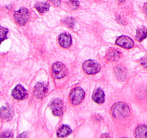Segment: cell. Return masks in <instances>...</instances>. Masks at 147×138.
<instances>
[{
  "label": "cell",
  "instance_id": "obj_23",
  "mask_svg": "<svg viewBox=\"0 0 147 138\" xmlns=\"http://www.w3.org/2000/svg\"><path fill=\"white\" fill-rule=\"evenodd\" d=\"M139 62H140V64L144 68L147 69V57H143V58H142L139 60Z\"/></svg>",
  "mask_w": 147,
  "mask_h": 138
},
{
  "label": "cell",
  "instance_id": "obj_2",
  "mask_svg": "<svg viewBox=\"0 0 147 138\" xmlns=\"http://www.w3.org/2000/svg\"><path fill=\"white\" fill-rule=\"evenodd\" d=\"M15 22L19 25H24L30 18L29 10L25 7H22L18 11L15 12L14 14Z\"/></svg>",
  "mask_w": 147,
  "mask_h": 138
},
{
  "label": "cell",
  "instance_id": "obj_14",
  "mask_svg": "<svg viewBox=\"0 0 147 138\" xmlns=\"http://www.w3.org/2000/svg\"><path fill=\"white\" fill-rule=\"evenodd\" d=\"M135 137L136 138H147V126L140 125L135 130Z\"/></svg>",
  "mask_w": 147,
  "mask_h": 138
},
{
  "label": "cell",
  "instance_id": "obj_25",
  "mask_svg": "<svg viewBox=\"0 0 147 138\" xmlns=\"http://www.w3.org/2000/svg\"><path fill=\"white\" fill-rule=\"evenodd\" d=\"M27 133L26 132H23V133L20 134L17 138H27Z\"/></svg>",
  "mask_w": 147,
  "mask_h": 138
},
{
  "label": "cell",
  "instance_id": "obj_13",
  "mask_svg": "<svg viewBox=\"0 0 147 138\" xmlns=\"http://www.w3.org/2000/svg\"><path fill=\"white\" fill-rule=\"evenodd\" d=\"M72 132V129L67 125H62L57 131V136L60 138H64L68 136Z\"/></svg>",
  "mask_w": 147,
  "mask_h": 138
},
{
  "label": "cell",
  "instance_id": "obj_24",
  "mask_svg": "<svg viewBox=\"0 0 147 138\" xmlns=\"http://www.w3.org/2000/svg\"><path fill=\"white\" fill-rule=\"evenodd\" d=\"M48 1L52 3L55 7H58L60 5V0H48Z\"/></svg>",
  "mask_w": 147,
  "mask_h": 138
},
{
  "label": "cell",
  "instance_id": "obj_20",
  "mask_svg": "<svg viewBox=\"0 0 147 138\" xmlns=\"http://www.w3.org/2000/svg\"><path fill=\"white\" fill-rule=\"evenodd\" d=\"M13 137V133L11 131L7 130L2 132L1 135V138H12Z\"/></svg>",
  "mask_w": 147,
  "mask_h": 138
},
{
  "label": "cell",
  "instance_id": "obj_12",
  "mask_svg": "<svg viewBox=\"0 0 147 138\" xmlns=\"http://www.w3.org/2000/svg\"><path fill=\"white\" fill-rule=\"evenodd\" d=\"M93 100L98 104H102L105 101V94L101 89H98L93 94Z\"/></svg>",
  "mask_w": 147,
  "mask_h": 138
},
{
  "label": "cell",
  "instance_id": "obj_15",
  "mask_svg": "<svg viewBox=\"0 0 147 138\" xmlns=\"http://www.w3.org/2000/svg\"><path fill=\"white\" fill-rule=\"evenodd\" d=\"M121 57V53L115 49H111L106 55V58L110 61H116Z\"/></svg>",
  "mask_w": 147,
  "mask_h": 138
},
{
  "label": "cell",
  "instance_id": "obj_7",
  "mask_svg": "<svg viewBox=\"0 0 147 138\" xmlns=\"http://www.w3.org/2000/svg\"><path fill=\"white\" fill-rule=\"evenodd\" d=\"M11 96L17 100H23L27 96V91L21 85H17L11 91Z\"/></svg>",
  "mask_w": 147,
  "mask_h": 138
},
{
  "label": "cell",
  "instance_id": "obj_10",
  "mask_svg": "<svg viewBox=\"0 0 147 138\" xmlns=\"http://www.w3.org/2000/svg\"><path fill=\"white\" fill-rule=\"evenodd\" d=\"M58 41L60 46L64 48H67L70 46L72 43L71 36L67 33H62L58 37Z\"/></svg>",
  "mask_w": 147,
  "mask_h": 138
},
{
  "label": "cell",
  "instance_id": "obj_6",
  "mask_svg": "<svg viewBox=\"0 0 147 138\" xmlns=\"http://www.w3.org/2000/svg\"><path fill=\"white\" fill-rule=\"evenodd\" d=\"M50 108L55 116H61L64 111V104L63 101L59 99H55L50 103Z\"/></svg>",
  "mask_w": 147,
  "mask_h": 138
},
{
  "label": "cell",
  "instance_id": "obj_19",
  "mask_svg": "<svg viewBox=\"0 0 147 138\" xmlns=\"http://www.w3.org/2000/svg\"><path fill=\"white\" fill-rule=\"evenodd\" d=\"M116 73L118 78L120 80H123L126 76V72H125L124 68H116Z\"/></svg>",
  "mask_w": 147,
  "mask_h": 138
},
{
  "label": "cell",
  "instance_id": "obj_17",
  "mask_svg": "<svg viewBox=\"0 0 147 138\" xmlns=\"http://www.w3.org/2000/svg\"><path fill=\"white\" fill-rule=\"evenodd\" d=\"M50 5L47 2H39L34 6L36 9L40 13H45L50 9Z\"/></svg>",
  "mask_w": 147,
  "mask_h": 138
},
{
  "label": "cell",
  "instance_id": "obj_5",
  "mask_svg": "<svg viewBox=\"0 0 147 138\" xmlns=\"http://www.w3.org/2000/svg\"><path fill=\"white\" fill-rule=\"evenodd\" d=\"M85 97V92L81 88L76 87L71 91L70 99L73 105H78L83 101Z\"/></svg>",
  "mask_w": 147,
  "mask_h": 138
},
{
  "label": "cell",
  "instance_id": "obj_27",
  "mask_svg": "<svg viewBox=\"0 0 147 138\" xmlns=\"http://www.w3.org/2000/svg\"><path fill=\"white\" fill-rule=\"evenodd\" d=\"M144 10L145 13H146V14H147V4H145V6H144Z\"/></svg>",
  "mask_w": 147,
  "mask_h": 138
},
{
  "label": "cell",
  "instance_id": "obj_26",
  "mask_svg": "<svg viewBox=\"0 0 147 138\" xmlns=\"http://www.w3.org/2000/svg\"><path fill=\"white\" fill-rule=\"evenodd\" d=\"M101 138H110V137H109V135L108 134H104L103 135H102Z\"/></svg>",
  "mask_w": 147,
  "mask_h": 138
},
{
  "label": "cell",
  "instance_id": "obj_16",
  "mask_svg": "<svg viewBox=\"0 0 147 138\" xmlns=\"http://www.w3.org/2000/svg\"><path fill=\"white\" fill-rule=\"evenodd\" d=\"M147 37V29L145 27H139L136 30V39L138 41L141 42L144 40Z\"/></svg>",
  "mask_w": 147,
  "mask_h": 138
},
{
  "label": "cell",
  "instance_id": "obj_8",
  "mask_svg": "<svg viewBox=\"0 0 147 138\" xmlns=\"http://www.w3.org/2000/svg\"><path fill=\"white\" fill-rule=\"evenodd\" d=\"M47 85L45 83H37L34 86V95L37 99H42L47 93Z\"/></svg>",
  "mask_w": 147,
  "mask_h": 138
},
{
  "label": "cell",
  "instance_id": "obj_1",
  "mask_svg": "<svg viewBox=\"0 0 147 138\" xmlns=\"http://www.w3.org/2000/svg\"><path fill=\"white\" fill-rule=\"evenodd\" d=\"M112 115L117 119H121L127 117L130 114V109L126 103L123 102L115 103L111 109Z\"/></svg>",
  "mask_w": 147,
  "mask_h": 138
},
{
  "label": "cell",
  "instance_id": "obj_4",
  "mask_svg": "<svg viewBox=\"0 0 147 138\" xmlns=\"http://www.w3.org/2000/svg\"><path fill=\"white\" fill-rule=\"evenodd\" d=\"M52 73L55 78L60 79L67 76V70L61 62H56L52 66Z\"/></svg>",
  "mask_w": 147,
  "mask_h": 138
},
{
  "label": "cell",
  "instance_id": "obj_28",
  "mask_svg": "<svg viewBox=\"0 0 147 138\" xmlns=\"http://www.w3.org/2000/svg\"><path fill=\"white\" fill-rule=\"evenodd\" d=\"M118 1H119L120 3H122V2H123V1H124L125 0H118Z\"/></svg>",
  "mask_w": 147,
  "mask_h": 138
},
{
  "label": "cell",
  "instance_id": "obj_29",
  "mask_svg": "<svg viewBox=\"0 0 147 138\" xmlns=\"http://www.w3.org/2000/svg\"><path fill=\"white\" fill-rule=\"evenodd\" d=\"M123 138H126V137H123Z\"/></svg>",
  "mask_w": 147,
  "mask_h": 138
},
{
  "label": "cell",
  "instance_id": "obj_21",
  "mask_svg": "<svg viewBox=\"0 0 147 138\" xmlns=\"http://www.w3.org/2000/svg\"><path fill=\"white\" fill-rule=\"evenodd\" d=\"M68 4L73 9H77L79 7V1L78 0H69Z\"/></svg>",
  "mask_w": 147,
  "mask_h": 138
},
{
  "label": "cell",
  "instance_id": "obj_11",
  "mask_svg": "<svg viewBox=\"0 0 147 138\" xmlns=\"http://www.w3.org/2000/svg\"><path fill=\"white\" fill-rule=\"evenodd\" d=\"M14 115V111L10 106H3L1 108V119L9 122L11 120Z\"/></svg>",
  "mask_w": 147,
  "mask_h": 138
},
{
  "label": "cell",
  "instance_id": "obj_18",
  "mask_svg": "<svg viewBox=\"0 0 147 138\" xmlns=\"http://www.w3.org/2000/svg\"><path fill=\"white\" fill-rule=\"evenodd\" d=\"M63 24H65L67 27L73 28L75 25V20L73 17H66L63 20Z\"/></svg>",
  "mask_w": 147,
  "mask_h": 138
},
{
  "label": "cell",
  "instance_id": "obj_3",
  "mask_svg": "<svg viewBox=\"0 0 147 138\" xmlns=\"http://www.w3.org/2000/svg\"><path fill=\"white\" fill-rule=\"evenodd\" d=\"M83 69L86 74L94 75L100 71V66L99 63L95 60H88L83 63Z\"/></svg>",
  "mask_w": 147,
  "mask_h": 138
},
{
  "label": "cell",
  "instance_id": "obj_22",
  "mask_svg": "<svg viewBox=\"0 0 147 138\" xmlns=\"http://www.w3.org/2000/svg\"><path fill=\"white\" fill-rule=\"evenodd\" d=\"M0 31H1V41H4V40L7 38V32H8V30H7V28H4V27H1Z\"/></svg>",
  "mask_w": 147,
  "mask_h": 138
},
{
  "label": "cell",
  "instance_id": "obj_9",
  "mask_svg": "<svg viewBox=\"0 0 147 138\" xmlns=\"http://www.w3.org/2000/svg\"><path fill=\"white\" fill-rule=\"evenodd\" d=\"M116 44L117 45H119L121 47H123V48L126 49L132 48L134 47V43L133 40L130 37L124 35H122L121 37H119L116 40Z\"/></svg>",
  "mask_w": 147,
  "mask_h": 138
}]
</instances>
